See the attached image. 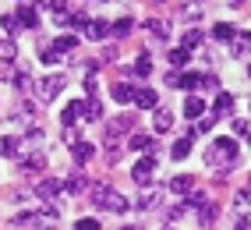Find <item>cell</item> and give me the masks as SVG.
<instances>
[{
  "instance_id": "8d00e7d4",
  "label": "cell",
  "mask_w": 251,
  "mask_h": 230,
  "mask_svg": "<svg viewBox=\"0 0 251 230\" xmlns=\"http://www.w3.org/2000/svg\"><path fill=\"white\" fill-rule=\"evenodd\" d=\"M85 25H89V14L85 11H75L71 14V28H85Z\"/></svg>"
},
{
  "instance_id": "60d3db41",
  "label": "cell",
  "mask_w": 251,
  "mask_h": 230,
  "mask_svg": "<svg viewBox=\"0 0 251 230\" xmlns=\"http://www.w3.org/2000/svg\"><path fill=\"white\" fill-rule=\"evenodd\" d=\"M202 89H212V92H220V78H216V75H202Z\"/></svg>"
},
{
  "instance_id": "f546056e",
  "label": "cell",
  "mask_w": 251,
  "mask_h": 230,
  "mask_svg": "<svg viewBox=\"0 0 251 230\" xmlns=\"http://www.w3.org/2000/svg\"><path fill=\"white\" fill-rule=\"evenodd\" d=\"M230 50H233V57L248 53V50H251V32H241V39H233V46H230Z\"/></svg>"
},
{
  "instance_id": "bcb514c9",
  "label": "cell",
  "mask_w": 251,
  "mask_h": 230,
  "mask_svg": "<svg viewBox=\"0 0 251 230\" xmlns=\"http://www.w3.org/2000/svg\"><path fill=\"white\" fill-rule=\"evenodd\" d=\"M233 230H251V223H248V216H237V220H233Z\"/></svg>"
},
{
  "instance_id": "d6a6232c",
  "label": "cell",
  "mask_w": 251,
  "mask_h": 230,
  "mask_svg": "<svg viewBox=\"0 0 251 230\" xmlns=\"http://www.w3.org/2000/svg\"><path fill=\"white\" fill-rule=\"evenodd\" d=\"M75 46H78V36H71V32H68V36H60V39H57L53 50H57V53H64V50H75Z\"/></svg>"
},
{
  "instance_id": "1f68e13d",
  "label": "cell",
  "mask_w": 251,
  "mask_h": 230,
  "mask_svg": "<svg viewBox=\"0 0 251 230\" xmlns=\"http://www.w3.org/2000/svg\"><path fill=\"white\" fill-rule=\"evenodd\" d=\"M170 188H174L177 195H188V191H191V177H188V174H180V177H174V180H170Z\"/></svg>"
},
{
  "instance_id": "74e56055",
  "label": "cell",
  "mask_w": 251,
  "mask_h": 230,
  "mask_svg": "<svg viewBox=\"0 0 251 230\" xmlns=\"http://www.w3.org/2000/svg\"><path fill=\"white\" fill-rule=\"evenodd\" d=\"M0 22H4V28L11 32V36H14V32H18V28H22V22L14 18V14H4V18H0Z\"/></svg>"
},
{
  "instance_id": "e0dca14e",
  "label": "cell",
  "mask_w": 251,
  "mask_h": 230,
  "mask_svg": "<svg viewBox=\"0 0 251 230\" xmlns=\"http://www.w3.org/2000/svg\"><path fill=\"white\" fill-rule=\"evenodd\" d=\"M184 117H205V100H198V96H191V100L184 103Z\"/></svg>"
},
{
  "instance_id": "7a4b0ae2",
  "label": "cell",
  "mask_w": 251,
  "mask_h": 230,
  "mask_svg": "<svg viewBox=\"0 0 251 230\" xmlns=\"http://www.w3.org/2000/svg\"><path fill=\"white\" fill-rule=\"evenodd\" d=\"M152 174H156V156H142V159L135 163V170H131V177H135L142 188L152 180Z\"/></svg>"
},
{
  "instance_id": "ba28073f",
  "label": "cell",
  "mask_w": 251,
  "mask_h": 230,
  "mask_svg": "<svg viewBox=\"0 0 251 230\" xmlns=\"http://www.w3.org/2000/svg\"><path fill=\"white\" fill-rule=\"evenodd\" d=\"M110 96H113V100L121 103V106H127V103H135V89H131L127 81H117V85L110 89Z\"/></svg>"
},
{
  "instance_id": "d590c367",
  "label": "cell",
  "mask_w": 251,
  "mask_h": 230,
  "mask_svg": "<svg viewBox=\"0 0 251 230\" xmlns=\"http://www.w3.org/2000/svg\"><path fill=\"white\" fill-rule=\"evenodd\" d=\"M110 28H113V36H121V39H124L127 32H131V18H121V22H113Z\"/></svg>"
},
{
  "instance_id": "8992f818",
  "label": "cell",
  "mask_w": 251,
  "mask_h": 230,
  "mask_svg": "<svg viewBox=\"0 0 251 230\" xmlns=\"http://www.w3.org/2000/svg\"><path fill=\"white\" fill-rule=\"evenodd\" d=\"M135 106H142V110H156V106H159V96H156L152 89H135Z\"/></svg>"
},
{
  "instance_id": "681fc988",
  "label": "cell",
  "mask_w": 251,
  "mask_h": 230,
  "mask_svg": "<svg viewBox=\"0 0 251 230\" xmlns=\"http://www.w3.org/2000/svg\"><path fill=\"white\" fill-rule=\"evenodd\" d=\"M89 4H106V0H89Z\"/></svg>"
},
{
  "instance_id": "cb8c5ba5",
  "label": "cell",
  "mask_w": 251,
  "mask_h": 230,
  "mask_svg": "<svg viewBox=\"0 0 251 230\" xmlns=\"http://www.w3.org/2000/svg\"><path fill=\"white\" fill-rule=\"evenodd\" d=\"M18 57V46H14V39H0V64H7Z\"/></svg>"
},
{
  "instance_id": "f1b7e54d",
  "label": "cell",
  "mask_w": 251,
  "mask_h": 230,
  "mask_svg": "<svg viewBox=\"0 0 251 230\" xmlns=\"http://www.w3.org/2000/svg\"><path fill=\"white\" fill-rule=\"evenodd\" d=\"M170 156H174V159H188V156H191V138H180V142H174Z\"/></svg>"
},
{
  "instance_id": "e575fe53",
  "label": "cell",
  "mask_w": 251,
  "mask_h": 230,
  "mask_svg": "<svg viewBox=\"0 0 251 230\" xmlns=\"http://www.w3.org/2000/svg\"><path fill=\"white\" fill-rule=\"evenodd\" d=\"M230 128H233V135H237V138H241V135H251V124H248V121H241V117H233V121H230Z\"/></svg>"
},
{
  "instance_id": "4316f807",
  "label": "cell",
  "mask_w": 251,
  "mask_h": 230,
  "mask_svg": "<svg viewBox=\"0 0 251 230\" xmlns=\"http://www.w3.org/2000/svg\"><path fill=\"white\" fill-rule=\"evenodd\" d=\"M110 191H113L110 184H96V188H92V202H96L99 209H106V199H110Z\"/></svg>"
},
{
  "instance_id": "d6986e66",
  "label": "cell",
  "mask_w": 251,
  "mask_h": 230,
  "mask_svg": "<svg viewBox=\"0 0 251 230\" xmlns=\"http://www.w3.org/2000/svg\"><path fill=\"white\" fill-rule=\"evenodd\" d=\"M106 209H110V212H127V209H131V202L124 199V195L110 191V199H106Z\"/></svg>"
},
{
  "instance_id": "836d02e7",
  "label": "cell",
  "mask_w": 251,
  "mask_h": 230,
  "mask_svg": "<svg viewBox=\"0 0 251 230\" xmlns=\"http://www.w3.org/2000/svg\"><path fill=\"white\" fill-rule=\"evenodd\" d=\"M188 60H191V53L184 50V46H180V50H170V64H174V68H184Z\"/></svg>"
},
{
  "instance_id": "f5cc1de1",
  "label": "cell",
  "mask_w": 251,
  "mask_h": 230,
  "mask_svg": "<svg viewBox=\"0 0 251 230\" xmlns=\"http://www.w3.org/2000/svg\"><path fill=\"white\" fill-rule=\"evenodd\" d=\"M248 145H251V135H248Z\"/></svg>"
},
{
  "instance_id": "8fae6325",
  "label": "cell",
  "mask_w": 251,
  "mask_h": 230,
  "mask_svg": "<svg viewBox=\"0 0 251 230\" xmlns=\"http://www.w3.org/2000/svg\"><path fill=\"white\" fill-rule=\"evenodd\" d=\"M131 149H138V153H145V156H156V142L149 138V135H131Z\"/></svg>"
},
{
  "instance_id": "ab89813d",
  "label": "cell",
  "mask_w": 251,
  "mask_h": 230,
  "mask_svg": "<svg viewBox=\"0 0 251 230\" xmlns=\"http://www.w3.org/2000/svg\"><path fill=\"white\" fill-rule=\"evenodd\" d=\"M75 230H99V220L85 216V220H78V223H75Z\"/></svg>"
},
{
  "instance_id": "7dc6e473",
  "label": "cell",
  "mask_w": 251,
  "mask_h": 230,
  "mask_svg": "<svg viewBox=\"0 0 251 230\" xmlns=\"http://www.w3.org/2000/svg\"><path fill=\"white\" fill-rule=\"evenodd\" d=\"M198 18H202V11H198V7L191 4V7H188V22H198Z\"/></svg>"
},
{
  "instance_id": "9a60e30c",
  "label": "cell",
  "mask_w": 251,
  "mask_h": 230,
  "mask_svg": "<svg viewBox=\"0 0 251 230\" xmlns=\"http://www.w3.org/2000/svg\"><path fill=\"white\" fill-rule=\"evenodd\" d=\"M180 46H184V50H198V46H202V32H198V28H188V32H184V36H180Z\"/></svg>"
},
{
  "instance_id": "4dcf8cb0",
  "label": "cell",
  "mask_w": 251,
  "mask_h": 230,
  "mask_svg": "<svg viewBox=\"0 0 251 230\" xmlns=\"http://www.w3.org/2000/svg\"><path fill=\"white\" fill-rule=\"evenodd\" d=\"M212 39H220V43H230V39H233V28H230L226 22H220V25H212Z\"/></svg>"
},
{
  "instance_id": "816d5d0a",
  "label": "cell",
  "mask_w": 251,
  "mask_h": 230,
  "mask_svg": "<svg viewBox=\"0 0 251 230\" xmlns=\"http://www.w3.org/2000/svg\"><path fill=\"white\" fill-rule=\"evenodd\" d=\"M248 75H251V64H248Z\"/></svg>"
},
{
  "instance_id": "44dd1931",
  "label": "cell",
  "mask_w": 251,
  "mask_h": 230,
  "mask_svg": "<svg viewBox=\"0 0 251 230\" xmlns=\"http://www.w3.org/2000/svg\"><path fill=\"white\" fill-rule=\"evenodd\" d=\"M106 32H110L106 22H89V25H85V36H89V39H106Z\"/></svg>"
},
{
  "instance_id": "5b68a950",
  "label": "cell",
  "mask_w": 251,
  "mask_h": 230,
  "mask_svg": "<svg viewBox=\"0 0 251 230\" xmlns=\"http://www.w3.org/2000/svg\"><path fill=\"white\" fill-rule=\"evenodd\" d=\"M64 191V180H57V177H46V180H39V184H36V195H39V199H53V195H60Z\"/></svg>"
},
{
  "instance_id": "3957f363",
  "label": "cell",
  "mask_w": 251,
  "mask_h": 230,
  "mask_svg": "<svg viewBox=\"0 0 251 230\" xmlns=\"http://www.w3.org/2000/svg\"><path fill=\"white\" fill-rule=\"evenodd\" d=\"M64 85H68V75H50V78L39 81V96H43V100H53Z\"/></svg>"
},
{
  "instance_id": "c3c4849f",
  "label": "cell",
  "mask_w": 251,
  "mask_h": 230,
  "mask_svg": "<svg viewBox=\"0 0 251 230\" xmlns=\"http://www.w3.org/2000/svg\"><path fill=\"white\" fill-rule=\"evenodd\" d=\"M121 230H142V227H121Z\"/></svg>"
},
{
  "instance_id": "4fadbf2b",
  "label": "cell",
  "mask_w": 251,
  "mask_h": 230,
  "mask_svg": "<svg viewBox=\"0 0 251 230\" xmlns=\"http://www.w3.org/2000/svg\"><path fill=\"white\" fill-rule=\"evenodd\" d=\"M71 156H75L78 163H89V159L96 156V145H92V142H75V149H71Z\"/></svg>"
},
{
  "instance_id": "83f0119b",
  "label": "cell",
  "mask_w": 251,
  "mask_h": 230,
  "mask_svg": "<svg viewBox=\"0 0 251 230\" xmlns=\"http://www.w3.org/2000/svg\"><path fill=\"white\" fill-rule=\"evenodd\" d=\"M216 216H220V209H216L212 202H205L202 209H198V220H202V227H209V223H216Z\"/></svg>"
},
{
  "instance_id": "2e32d148",
  "label": "cell",
  "mask_w": 251,
  "mask_h": 230,
  "mask_svg": "<svg viewBox=\"0 0 251 230\" xmlns=\"http://www.w3.org/2000/svg\"><path fill=\"white\" fill-rule=\"evenodd\" d=\"M159 199H163V191H159V188H152V191L145 188V191H142V199H138V209H156Z\"/></svg>"
},
{
  "instance_id": "52a82bcc",
  "label": "cell",
  "mask_w": 251,
  "mask_h": 230,
  "mask_svg": "<svg viewBox=\"0 0 251 230\" xmlns=\"http://www.w3.org/2000/svg\"><path fill=\"white\" fill-rule=\"evenodd\" d=\"M22 170H25V174H43V170H46V156L36 149L32 156H25V159H22Z\"/></svg>"
},
{
  "instance_id": "277c9868",
  "label": "cell",
  "mask_w": 251,
  "mask_h": 230,
  "mask_svg": "<svg viewBox=\"0 0 251 230\" xmlns=\"http://www.w3.org/2000/svg\"><path fill=\"white\" fill-rule=\"evenodd\" d=\"M131 128H135V121H131V117H124V113H121V117H113V121L106 124V142H117L121 135H127Z\"/></svg>"
},
{
  "instance_id": "b9f144b4",
  "label": "cell",
  "mask_w": 251,
  "mask_h": 230,
  "mask_svg": "<svg viewBox=\"0 0 251 230\" xmlns=\"http://www.w3.org/2000/svg\"><path fill=\"white\" fill-rule=\"evenodd\" d=\"M53 22H57L60 28H71V14H68V11H57V14H53Z\"/></svg>"
},
{
  "instance_id": "7c38bea8",
  "label": "cell",
  "mask_w": 251,
  "mask_h": 230,
  "mask_svg": "<svg viewBox=\"0 0 251 230\" xmlns=\"http://www.w3.org/2000/svg\"><path fill=\"white\" fill-rule=\"evenodd\" d=\"M0 156L22 159V142H18V138H0Z\"/></svg>"
},
{
  "instance_id": "f6af8a7d",
  "label": "cell",
  "mask_w": 251,
  "mask_h": 230,
  "mask_svg": "<svg viewBox=\"0 0 251 230\" xmlns=\"http://www.w3.org/2000/svg\"><path fill=\"white\" fill-rule=\"evenodd\" d=\"M43 60H46V64H57L60 53H57V50H43Z\"/></svg>"
},
{
  "instance_id": "6da1fadb",
  "label": "cell",
  "mask_w": 251,
  "mask_h": 230,
  "mask_svg": "<svg viewBox=\"0 0 251 230\" xmlns=\"http://www.w3.org/2000/svg\"><path fill=\"white\" fill-rule=\"evenodd\" d=\"M205 163L209 167H220V170L233 167V163H237V142L233 138H216L209 145V153H205Z\"/></svg>"
},
{
  "instance_id": "d4e9b609",
  "label": "cell",
  "mask_w": 251,
  "mask_h": 230,
  "mask_svg": "<svg viewBox=\"0 0 251 230\" xmlns=\"http://www.w3.org/2000/svg\"><path fill=\"white\" fill-rule=\"evenodd\" d=\"M233 205L241 209V216H248V212H251V188H241L237 199H233Z\"/></svg>"
},
{
  "instance_id": "7bdbcfd3",
  "label": "cell",
  "mask_w": 251,
  "mask_h": 230,
  "mask_svg": "<svg viewBox=\"0 0 251 230\" xmlns=\"http://www.w3.org/2000/svg\"><path fill=\"white\" fill-rule=\"evenodd\" d=\"M14 85H18L22 92H32V78L28 75H18V78H14Z\"/></svg>"
},
{
  "instance_id": "484cf974",
  "label": "cell",
  "mask_w": 251,
  "mask_h": 230,
  "mask_svg": "<svg viewBox=\"0 0 251 230\" xmlns=\"http://www.w3.org/2000/svg\"><path fill=\"white\" fill-rule=\"evenodd\" d=\"M89 188V180L81 177V174H75V177H68L64 180V191H71V195H78V191H85Z\"/></svg>"
},
{
  "instance_id": "ee69618b",
  "label": "cell",
  "mask_w": 251,
  "mask_h": 230,
  "mask_svg": "<svg viewBox=\"0 0 251 230\" xmlns=\"http://www.w3.org/2000/svg\"><path fill=\"white\" fill-rule=\"evenodd\" d=\"M188 209H191L188 202H177V205L170 209V220H180V216H184V212H188Z\"/></svg>"
},
{
  "instance_id": "ffe728a7",
  "label": "cell",
  "mask_w": 251,
  "mask_h": 230,
  "mask_svg": "<svg viewBox=\"0 0 251 230\" xmlns=\"http://www.w3.org/2000/svg\"><path fill=\"white\" fill-rule=\"evenodd\" d=\"M131 75H138V78H149V75H152V60H149V57L142 53L135 64H131Z\"/></svg>"
},
{
  "instance_id": "f35d334b",
  "label": "cell",
  "mask_w": 251,
  "mask_h": 230,
  "mask_svg": "<svg viewBox=\"0 0 251 230\" xmlns=\"http://www.w3.org/2000/svg\"><path fill=\"white\" fill-rule=\"evenodd\" d=\"M195 85H202L198 75H180V89H195Z\"/></svg>"
},
{
  "instance_id": "f907efd6",
  "label": "cell",
  "mask_w": 251,
  "mask_h": 230,
  "mask_svg": "<svg viewBox=\"0 0 251 230\" xmlns=\"http://www.w3.org/2000/svg\"><path fill=\"white\" fill-rule=\"evenodd\" d=\"M191 4H202V0H191Z\"/></svg>"
},
{
  "instance_id": "9c48e42d",
  "label": "cell",
  "mask_w": 251,
  "mask_h": 230,
  "mask_svg": "<svg viewBox=\"0 0 251 230\" xmlns=\"http://www.w3.org/2000/svg\"><path fill=\"white\" fill-rule=\"evenodd\" d=\"M226 113H233V92H220V96H216L212 117H226Z\"/></svg>"
},
{
  "instance_id": "30bf717a",
  "label": "cell",
  "mask_w": 251,
  "mask_h": 230,
  "mask_svg": "<svg viewBox=\"0 0 251 230\" xmlns=\"http://www.w3.org/2000/svg\"><path fill=\"white\" fill-rule=\"evenodd\" d=\"M78 117H85V103H68V106H64V113H60L64 128H71Z\"/></svg>"
},
{
  "instance_id": "ac0fdd59",
  "label": "cell",
  "mask_w": 251,
  "mask_h": 230,
  "mask_svg": "<svg viewBox=\"0 0 251 230\" xmlns=\"http://www.w3.org/2000/svg\"><path fill=\"white\" fill-rule=\"evenodd\" d=\"M18 22H22V28H36V25H39L36 7H18Z\"/></svg>"
},
{
  "instance_id": "5bb4252c",
  "label": "cell",
  "mask_w": 251,
  "mask_h": 230,
  "mask_svg": "<svg viewBox=\"0 0 251 230\" xmlns=\"http://www.w3.org/2000/svg\"><path fill=\"white\" fill-rule=\"evenodd\" d=\"M145 28H149V36H152V39H166V32H170V25H166V22H159V18H149L145 22Z\"/></svg>"
},
{
  "instance_id": "7402d4cb",
  "label": "cell",
  "mask_w": 251,
  "mask_h": 230,
  "mask_svg": "<svg viewBox=\"0 0 251 230\" xmlns=\"http://www.w3.org/2000/svg\"><path fill=\"white\" fill-rule=\"evenodd\" d=\"M170 128H174V113L156 106V131H170Z\"/></svg>"
},
{
  "instance_id": "603a6c76",
  "label": "cell",
  "mask_w": 251,
  "mask_h": 230,
  "mask_svg": "<svg viewBox=\"0 0 251 230\" xmlns=\"http://www.w3.org/2000/svg\"><path fill=\"white\" fill-rule=\"evenodd\" d=\"M99 117H103V106H99V100H96V96H89V100H85V121H99Z\"/></svg>"
}]
</instances>
